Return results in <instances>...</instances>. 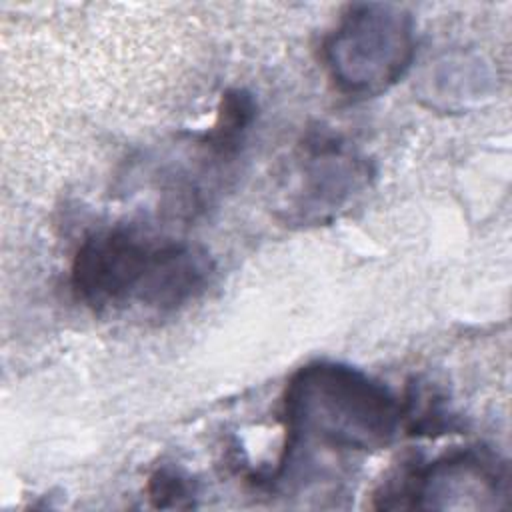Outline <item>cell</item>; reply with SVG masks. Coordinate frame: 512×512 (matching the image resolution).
Returning <instances> with one entry per match:
<instances>
[{
    "instance_id": "5b68a950",
    "label": "cell",
    "mask_w": 512,
    "mask_h": 512,
    "mask_svg": "<svg viewBox=\"0 0 512 512\" xmlns=\"http://www.w3.org/2000/svg\"><path fill=\"white\" fill-rule=\"evenodd\" d=\"M158 242L132 226L88 234L70 264L74 298L96 312L136 304Z\"/></svg>"
},
{
    "instance_id": "ba28073f",
    "label": "cell",
    "mask_w": 512,
    "mask_h": 512,
    "mask_svg": "<svg viewBox=\"0 0 512 512\" xmlns=\"http://www.w3.org/2000/svg\"><path fill=\"white\" fill-rule=\"evenodd\" d=\"M146 496L154 508H192L196 486L182 470L160 466L148 478Z\"/></svg>"
},
{
    "instance_id": "3957f363",
    "label": "cell",
    "mask_w": 512,
    "mask_h": 512,
    "mask_svg": "<svg viewBox=\"0 0 512 512\" xmlns=\"http://www.w3.org/2000/svg\"><path fill=\"white\" fill-rule=\"evenodd\" d=\"M374 176L360 148L328 128H312L280 174L276 216L290 226L330 224L368 192Z\"/></svg>"
},
{
    "instance_id": "6da1fadb",
    "label": "cell",
    "mask_w": 512,
    "mask_h": 512,
    "mask_svg": "<svg viewBox=\"0 0 512 512\" xmlns=\"http://www.w3.org/2000/svg\"><path fill=\"white\" fill-rule=\"evenodd\" d=\"M284 448L278 468L312 452H374L402 428V402L360 368L316 360L298 368L282 396Z\"/></svg>"
},
{
    "instance_id": "277c9868",
    "label": "cell",
    "mask_w": 512,
    "mask_h": 512,
    "mask_svg": "<svg viewBox=\"0 0 512 512\" xmlns=\"http://www.w3.org/2000/svg\"><path fill=\"white\" fill-rule=\"evenodd\" d=\"M508 496V464L486 448H462L432 462H402L372 498L380 510H494Z\"/></svg>"
},
{
    "instance_id": "7a4b0ae2",
    "label": "cell",
    "mask_w": 512,
    "mask_h": 512,
    "mask_svg": "<svg viewBox=\"0 0 512 512\" xmlns=\"http://www.w3.org/2000/svg\"><path fill=\"white\" fill-rule=\"evenodd\" d=\"M414 52L412 14L382 2L346 6L322 48L334 86L358 98H370L394 86L412 66Z\"/></svg>"
},
{
    "instance_id": "52a82bcc",
    "label": "cell",
    "mask_w": 512,
    "mask_h": 512,
    "mask_svg": "<svg viewBox=\"0 0 512 512\" xmlns=\"http://www.w3.org/2000/svg\"><path fill=\"white\" fill-rule=\"evenodd\" d=\"M256 120V100L244 88H230L220 96L212 126L198 136V146L212 162L234 160Z\"/></svg>"
},
{
    "instance_id": "8992f818",
    "label": "cell",
    "mask_w": 512,
    "mask_h": 512,
    "mask_svg": "<svg viewBox=\"0 0 512 512\" xmlns=\"http://www.w3.org/2000/svg\"><path fill=\"white\" fill-rule=\"evenodd\" d=\"M212 276L214 260L202 246L160 240L136 304L152 312H174L196 300Z\"/></svg>"
}]
</instances>
